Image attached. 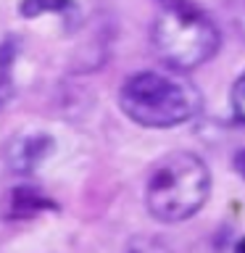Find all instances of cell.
Listing matches in <instances>:
<instances>
[{
    "label": "cell",
    "mask_w": 245,
    "mask_h": 253,
    "mask_svg": "<svg viewBox=\"0 0 245 253\" xmlns=\"http://www.w3.org/2000/svg\"><path fill=\"white\" fill-rule=\"evenodd\" d=\"M232 253H245V235H243L240 240L235 243V248H232Z\"/></svg>",
    "instance_id": "9c48e42d"
},
{
    "label": "cell",
    "mask_w": 245,
    "mask_h": 253,
    "mask_svg": "<svg viewBox=\"0 0 245 253\" xmlns=\"http://www.w3.org/2000/svg\"><path fill=\"white\" fill-rule=\"evenodd\" d=\"M55 209V203L47 198L40 187H13L8 193V203H5V216L11 219H29L40 211Z\"/></svg>",
    "instance_id": "5b68a950"
},
{
    "label": "cell",
    "mask_w": 245,
    "mask_h": 253,
    "mask_svg": "<svg viewBox=\"0 0 245 253\" xmlns=\"http://www.w3.org/2000/svg\"><path fill=\"white\" fill-rule=\"evenodd\" d=\"M229 103H232V114H235V119L245 126V71L235 79L232 92H229Z\"/></svg>",
    "instance_id": "52a82bcc"
},
{
    "label": "cell",
    "mask_w": 245,
    "mask_h": 253,
    "mask_svg": "<svg viewBox=\"0 0 245 253\" xmlns=\"http://www.w3.org/2000/svg\"><path fill=\"white\" fill-rule=\"evenodd\" d=\"M69 5V0H24L21 3V16H40L45 11H63V8Z\"/></svg>",
    "instance_id": "8992f818"
},
{
    "label": "cell",
    "mask_w": 245,
    "mask_h": 253,
    "mask_svg": "<svg viewBox=\"0 0 245 253\" xmlns=\"http://www.w3.org/2000/svg\"><path fill=\"white\" fill-rule=\"evenodd\" d=\"M232 169L245 179V148H240V150H237V153L232 156Z\"/></svg>",
    "instance_id": "ba28073f"
},
{
    "label": "cell",
    "mask_w": 245,
    "mask_h": 253,
    "mask_svg": "<svg viewBox=\"0 0 245 253\" xmlns=\"http://www.w3.org/2000/svg\"><path fill=\"white\" fill-rule=\"evenodd\" d=\"M55 142L45 132H24L8 145V164L16 174H32L40 164L50 156Z\"/></svg>",
    "instance_id": "277c9868"
},
{
    "label": "cell",
    "mask_w": 245,
    "mask_h": 253,
    "mask_svg": "<svg viewBox=\"0 0 245 253\" xmlns=\"http://www.w3.org/2000/svg\"><path fill=\"white\" fill-rule=\"evenodd\" d=\"M211 198V169L190 150H171L150 166L145 179V209L161 224L193 219Z\"/></svg>",
    "instance_id": "6da1fadb"
},
{
    "label": "cell",
    "mask_w": 245,
    "mask_h": 253,
    "mask_svg": "<svg viewBox=\"0 0 245 253\" xmlns=\"http://www.w3.org/2000/svg\"><path fill=\"white\" fill-rule=\"evenodd\" d=\"M161 3H166V0H161Z\"/></svg>",
    "instance_id": "30bf717a"
},
{
    "label": "cell",
    "mask_w": 245,
    "mask_h": 253,
    "mask_svg": "<svg viewBox=\"0 0 245 253\" xmlns=\"http://www.w3.org/2000/svg\"><path fill=\"white\" fill-rule=\"evenodd\" d=\"M150 45L169 69L195 71L219 53L221 32L193 0H166L150 27Z\"/></svg>",
    "instance_id": "7a4b0ae2"
},
{
    "label": "cell",
    "mask_w": 245,
    "mask_h": 253,
    "mask_svg": "<svg viewBox=\"0 0 245 253\" xmlns=\"http://www.w3.org/2000/svg\"><path fill=\"white\" fill-rule=\"evenodd\" d=\"M203 106V95L187 79L163 71H140L119 87V108L145 129H171L190 122Z\"/></svg>",
    "instance_id": "3957f363"
}]
</instances>
